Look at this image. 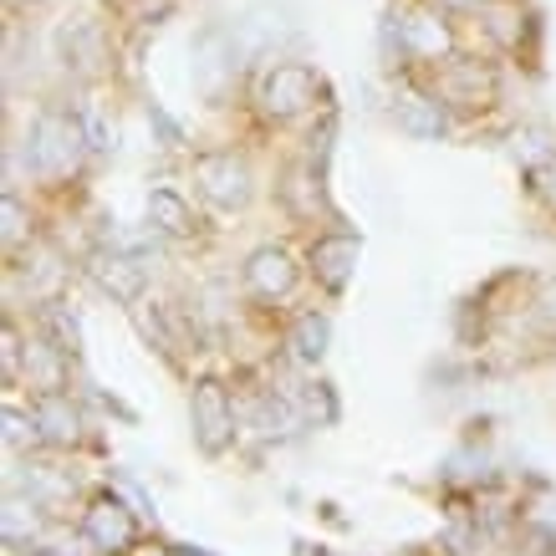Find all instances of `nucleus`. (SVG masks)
Instances as JSON below:
<instances>
[{
  "instance_id": "nucleus-3",
  "label": "nucleus",
  "mask_w": 556,
  "mask_h": 556,
  "mask_svg": "<svg viewBox=\"0 0 556 556\" xmlns=\"http://www.w3.org/2000/svg\"><path fill=\"white\" fill-rule=\"evenodd\" d=\"M388 41H399V56L404 62H429V67H439V62H450L455 56V36H450V26H444V16L434 11H414V16L399 21V31L388 36Z\"/></svg>"
},
{
  "instance_id": "nucleus-11",
  "label": "nucleus",
  "mask_w": 556,
  "mask_h": 556,
  "mask_svg": "<svg viewBox=\"0 0 556 556\" xmlns=\"http://www.w3.org/2000/svg\"><path fill=\"white\" fill-rule=\"evenodd\" d=\"M281 36H287V26H281L276 11H251V16L236 26V56H261V51H270Z\"/></svg>"
},
{
  "instance_id": "nucleus-6",
  "label": "nucleus",
  "mask_w": 556,
  "mask_h": 556,
  "mask_svg": "<svg viewBox=\"0 0 556 556\" xmlns=\"http://www.w3.org/2000/svg\"><path fill=\"white\" fill-rule=\"evenodd\" d=\"M434 83H439V98L450 102V108H480L490 102V72H480V62H439L434 67Z\"/></svg>"
},
{
  "instance_id": "nucleus-23",
  "label": "nucleus",
  "mask_w": 556,
  "mask_h": 556,
  "mask_svg": "<svg viewBox=\"0 0 556 556\" xmlns=\"http://www.w3.org/2000/svg\"><path fill=\"white\" fill-rule=\"evenodd\" d=\"M434 5H439V11H455V16H459V11H480V5H490V0H434Z\"/></svg>"
},
{
  "instance_id": "nucleus-19",
  "label": "nucleus",
  "mask_w": 556,
  "mask_h": 556,
  "mask_svg": "<svg viewBox=\"0 0 556 556\" xmlns=\"http://www.w3.org/2000/svg\"><path fill=\"white\" fill-rule=\"evenodd\" d=\"M26 236V215H21V200L16 194H5V245H21Z\"/></svg>"
},
{
  "instance_id": "nucleus-2",
  "label": "nucleus",
  "mask_w": 556,
  "mask_h": 556,
  "mask_svg": "<svg viewBox=\"0 0 556 556\" xmlns=\"http://www.w3.org/2000/svg\"><path fill=\"white\" fill-rule=\"evenodd\" d=\"M317 72L312 67H296V62H281V67H270L261 83H255V102H261V113L276 123H291L302 118V113H312L317 108Z\"/></svg>"
},
{
  "instance_id": "nucleus-4",
  "label": "nucleus",
  "mask_w": 556,
  "mask_h": 556,
  "mask_svg": "<svg viewBox=\"0 0 556 556\" xmlns=\"http://www.w3.org/2000/svg\"><path fill=\"white\" fill-rule=\"evenodd\" d=\"M194 179L219 210H240L251 200V169L240 164L236 153H200L194 159Z\"/></svg>"
},
{
  "instance_id": "nucleus-12",
  "label": "nucleus",
  "mask_w": 556,
  "mask_h": 556,
  "mask_svg": "<svg viewBox=\"0 0 556 556\" xmlns=\"http://www.w3.org/2000/svg\"><path fill=\"white\" fill-rule=\"evenodd\" d=\"M399 123L414 138H444L450 118H444V98H404L399 102Z\"/></svg>"
},
{
  "instance_id": "nucleus-27",
  "label": "nucleus",
  "mask_w": 556,
  "mask_h": 556,
  "mask_svg": "<svg viewBox=\"0 0 556 556\" xmlns=\"http://www.w3.org/2000/svg\"><path fill=\"white\" fill-rule=\"evenodd\" d=\"M31 5H36V0H31Z\"/></svg>"
},
{
  "instance_id": "nucleus-5",
  "label": "nucleus",
  "mask_w": 556,
  "mask_h": 556,
  "mask_svg": "<svg viewBox=\"0 0 556 556\" xmlns=\"http://www.w3.org/2000/svg\"><path fill=\"white\" fill-rule=\"evenodd\" d=\"M189 408H194L200 450H204V455H219V450L230 444V434H236V408H230V399H225V388H219V383H200Z\"/></svg>"
},
{
  "instance_id": "nucleus-1",
  "label": "nucleus",
  "mask_w": 556,
  "mask_h": 556,
  "mask_svg": "<svg viewBox=\"0 0 556 556\" xmlns=\"http://www.w3.org/2000/svg\"><path fill=\"white\" fill-rule=\"evenodd\" d=\"M87 128L67 113H41L26 134V169L41 174V179H67L83 159Z\"/></svg>"
},
{
  "instance_id": "nucleus-26",
  "label": "nucleus",
  "mask_w": 556,
  "mask_h": 556,
  "mask_svg": "<svg viewBox=\"0 0 556 556\" xmlns=\"http://www.w3.org/2000/svg\"><path fill=\"white\" fill-rule=\"evenodd\" d=\"M185 556H204V552H185Z\"/></svg>"
},
{
  "instance_id": "nucleus-15",
  "label": "nucleus",
  "mask_w": 556,
  "mask_h": 556,
  "mask_svg": "<svg viewBox=\"0 0 556 556\" xmlns=\"http://www.w3.org/2000/svg\"><path fill=\"white\" fill-rule=\"evenodd\" d=\"M516 21H521V11H516L510 0H490L485 5V31L495 36L501 47H516V41H521V26H516Z\"/></svg>"
},
{
  "instance_id": "nucleus-21",
  "label": "nucleus",
  "mask_w": 556,
  "mask_h": 556,
  "mask_svg": "<svg viewBox=\"0 0 556 556\" xmlns=\"http://www.w3.org/2000/svg\"><path fill=\"white\" fill-rule=\"evenodd\" d=\"M5 439H11V444H21V439H26V424H21L16 408H5Z\"/></svg>"
},
{
  "instance_id": "nucleus-13",
  "label": "nucleus",
  "mask_w": 556,
  "mask_h": 556,
  "mask_svg": "<svg viewBox=\"0 0 556 556\" xmlns=\"http://www.w3.org/2000/svg\"><path fill=\"white\" fill-rule=\"evenodd\" d=\"M92 276H98L102 291H113L118 302H134L138 291H143V270H138L134 261H123V255H102L98 266H92Z\"/></svg>"
},
{
  "instance_id": "nucleus-18",
  "label": "nucleus",
  "mask_w": 556,
  "mask_h": 556,
  "mask_svg": "<svg viewBox=\"0 0 556 556\" xmlns=\"http://www.w3.org/2000/svg\"><path fill=\"white\" fill-rule=\"evenodd\" d=\"M31 372L41 378L47 388H56V378H62V363L47 353V342H31Z\"/></svg>"
},
{
  "instance_id": "nucleus-7",
  "label": "nucleus",
  "mask_w": 556,
  "mask_h": 556,
  "mask_svg": "<svg viewBox=\"0 0 556 556\" xmlns=\"http://www.w3.org/2000/svg\"><path fill=\"white\" fill-rule=\"evenodd\" d=\"M83 531H87V541H92L98 552H108V556L134 546V516H128L118 501H92L87 516H83Z\"/></svg>"
},
{
  "instance_id": "nucleus-22",
  "label": "nucleus",
  "mask_w": 556,
  "mask_h": 556,
  "mask_svg": "<svg viewBox=\"0 0 556 556\" xmlns=\"http://www.w3.org/2000/svg\"><path fill=\"white\" fill-rule=\"evenodd\" d=\"M541 317L556 321V281H546V287H541Z\"/></svg>"
},
{
  "instance_id": "nucleus-20",
  "label": "nucleus",
  "mask_w": 556,
  "mask_h": 556,
  "mask_svg": "<svg viewBox=\"0 0 556 556\" xmlns=\"http://www.w3.org/2000/svg\"><path fill=\"white\" fill-rule=\"evenodd\" d=\"M306 414H317L321 424H332V414H338V408H332V393H327V388H312V393H306Z\"/></svg>"
},
{
  "instance_id": "nucleus-24",
  "label": "nucleus",
  "mask_w": 556,
  "mask_h": 556,
  "mask_svg": "<svg viewBox=\"0 0 556 556\" xmlns=\"http://www.w3.org/2000/svg\"><path fill=\"white\" fill-rule=\"evenodd\" d=\"M541 189H546V200L556 204V159L546 164V169H541Z\"/></svg>"
},
{
  "instance_id": "nucleus-16",
  "label": "nucleus",
  "mask_w": 556,
  "mask_h": 556,
  "mask_svg": "<svg viewBox=\"0 0 556 556\" xmlns=\"http://www.w3.org/2000/svg\"><path fill=\"white\" fill-rule=\"evenodd\" d=\"M67 56L83 72H98V62H102V26H77V31H67Z\"/></svg>"
},
{
  "instance_id": "nucleus-14",
  "label": "nucleus",
  "mask_w": 556,
  "mask_h": 556,
  "mask_svg": "<svg viewBox=\"0 0 556 556\" xmlns=\"http://www.w3.org/2000/svg\"><path fill=\"white\" fill-rule=\"evenodd\" d=\"M149 219L164 236H189V230H194V225H189V204L179 200V194H169V189H159L149 200Z\"/></svg>"
},
{
  "instance_id": "nucleus-17",
  "label": "nucleus",
  "mask_w": 556,
  "mask_h": 556,
  "mask_svg": "<svg viewBox=\"0 0 556 556\" xmlns=\"http://www.w3.org/2000/svg\"><path fill=\"white\" fill-rule=\"evenodd\" d=\"M291 348H296V357H306V363H317V357L327 353V317H317V312H306V317L296 321V338H291Z\"/></svg>"
},
{
  "instance_id": "nucleus-10",
  "label": "nucleus",
  "mask_w": 556,
  "mask_h": 556,
  "mask_svg": "<svg viewBox=\"0 0 556 556\" xmlns=\"http://www.w3.org/2000/svg\"><path fill=\"white\" fill-rule=\"evenodd\" d=\"M31 419H36V429H41L51 444H72V439H77V424H83V419H77V408H72L56 388H47V393L36 399Z\"/></svg>"
},
{
  "instance_id": "nucleus-8",
  "label": "nucleus",
  "mask_w": 556,
  "mask_h": 556,
  "mask_svg": "<svg viewBox=\"0 0 556 556\" xmlns=\"http://www.w3.org/2000/svg\"><path fill=\"white\" fill-rule=\"evenodd\" d=\"M357 266V240L353 236H327L312 245V270H317L321 287L338 291L342 281H348V270Z\"/></svg>"
},
{
  "instance_id": "nucleus-25",
  "label": "nucleus",
  "mask_w": 556,
  "mask_h": 556,
  "mask_svg": "<svg viewBox=\"0 0 556 556\" xmlns=\"http://www.w3.org/2000/svg\"><path fill=\"white\" fill-rule=\"evenodd\" d=\"M143 556H149V552H143ZM153 556H174V552H153Z\"/></svg>"
},
{
  "instance_id": "nucleus-9",
  "label": "nucleus",
  "mask_w": 556,
  "mask_h": 556,
  "mask_svg": "<svg viewBox=\"0 0 556 556\" xmlns=\"http://www.w3.org/2000/svg\"><path fill=\"white\" fill-rule=\"evenodd\" d=\"M245 281H251V291H261V296H287L291 281H296V266H291L287 251H255L251 266H245Z\"/></svg>"
}]
</instances>
